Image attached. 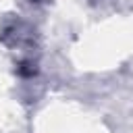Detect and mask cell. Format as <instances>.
Returning <instances> with one entry per match:
<instances>
[{
	"label": "cell",
	"instance_id": "cell-1",
	"mask_svg": "<svg viewBox=\"0 0 133 133\" xmlns=\"http://www.w3.org/2000/svg\"><path fill=\"white\" fill-rule=\"evenodd\" d=\"M31 2H39V0H31Z\"/></svg>",
	"mask_w": 133,
	"mask_h": 133
}]
</instances>
